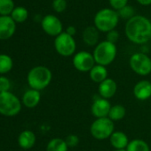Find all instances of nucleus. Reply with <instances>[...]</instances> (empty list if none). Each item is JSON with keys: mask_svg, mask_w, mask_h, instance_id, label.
Wrapping results in <instances>:
<instances>
[{"mask_svg": "<svg viewBox=\"0 0 151 151\" xmlns=\"http://www.w3.org/2000/svg\"><path fill=\"white\" fill-rule=\"evenodd\" d=\"M12 19L17 23H23L28 19V11L24 6H15L12 14L10 15Z\"/></svg>", "mask_w": 151, "mask_h": 151, "instance_id": "nucleus-20", "label": "nucleus"}, {"mask_svg": "<svg viewBox=\"0 0 151 151\" xmlns=\"http://www.w3.org/2000/svg\"><path fill=\"white\" fill-rule=\"evenodd\" d=\"M117 90V84L111 78H107L105 81L101 82L98 87V93L100 96L108 100L112 98L116 95Z\"/></svg>", "mask_w": 151, "mask_h": 151, "instance_id": "nucleus-14", "label": "nucleus"}, {"mask_svg": "<svg viewBox=\"0 0 151 151\" xmlns=\"http://www.w3.org/2000/svg\"><path fill=\"white\" fill-rule=\"evenodd\" d=\"M54 49L56 52L62 57H70L75 55L77 49V42L74 36L62 32L54 39Z\"/></svg>", "mask_w": 151, "mask_h": 151, "instance_id": "nucleus-7", "label": "nucleus"}, {"mask_svg": "<svg viewBox=\"0 0 151 151\" xmlns=\"http://www.w3.org/2000/svg\"><path fill=\"white\" fill-rule=\"evenodd\" d=\"M16 31V22L11 16L0 15V40L11 38Z\"/></svg>", "mask_w": 151, "mask_h": 151, "instance_id": "nucleus-12", "label": "nucleus"}, {"mask_svg": "<svg viewBox=\"0 0 151 151\" xmlns=\"http://www.w3.org/2000/svg\"><path fill=\"white\" fill-rule=\"evenodd\" d=\"M15 8L13 0H0V15L10 16Z\"/></svg>", "mask_w": 151, "mask_h": 151, "instance_id": "nucleus-25", "label": "nucleus"}, {"mask_svg": "<svg viewBox=\"0 0 151 151\" xmlns=\"http://www.w3.org/2000/svg\"><path fill=\"white\" fill-rule=\"evenodd\" d=\"M127 151H150V145L143 140L134 139L130 141L126 147Z\"/></svg>", "mask_w": 151, "mask_h": 151, "instance_id": "nucleus-23", "label": "nucleus"}, {"mask_svg": "<svg viewBox=\"0 0 151 151\" xmlns=\"http://www.w3.org/2000/svg\"><path fill=\"white\" fill-rule=\"evenodd\" d=\"M114 151H127L126 149H121V150H115Z\"/></svg>", "mask_w": 151, "mask_h": 151, "instance_id": "nucleus-34", "label": "nucleus"}, {"mask_svg": "<svg viewBox=\"0 0 151 151\" xmlns=\"http://www.w3.org/2000/svg\"><path fill=\"white\" fill-rule=\"evenodd\" d=\"M117 12H118L120 18H123L127 20L130 19L131 18H133V16H135V11H134L133 7L129 4H127L126 6H125L124 8L119 10Z\"/></svg>", "mask_w": 151, "mask_h": 151, "instance_id": "nucleus-26", "label": "nucleus"}, {"mask_svg": "<svg viewBox=\"0 0 151 151\" xmlns=\"http://www.w3.org/2000/svg\"><path fill=\"white\" fill-rule=\"evenodd\" d=\"M117 49L115 43L107 40L99 42L93 50V58L97 65L108 66L116 59Z\"/></svg>", "mask_w": 151, "mask_h": 151, "instance_id": "nucleus-4", "label": "nucleus"}, {"mask_svg": "<svg viewBox=\"0 0 151 151\" xmlns=\"http://www.w3.org/2000/svg\"><path fill=\"white\" fill-rule=\"evenodd\" d=\"M36 141V134L30 130L22 131L18 137V144L23 150H30L31 148H33Z\"/></svg>", "mask_w": 151, "mask_h": 151, "instance_id": "nucleus-18", "label": "nucleus"}, {"mask_svg": "<svg viewBox=\"0 0 151 151\" xmlns=\"http://www.w3.org/2000/svg\"><path fill=\"white\" fill-rule=\"evenodd\" d=\"M65 142L69 148H75L79 143V137L77 134H69L66 137Z\"/></svg>", "mask_w": 151, "mask_h": 151, "instance_id": "nucleus-29", "label": "nucleus"}, {"mask_svg": "<svg viewBox=\"0 0 151 151\" xmlns=\"http://www.w3.org/2000/svg\"><path fill=\"white\" fill-rule=\"evenodd\" d=\"M134 97L139 101H146L151 97V82L147 80L138 81L133 90Z\"/></svg>", "mask_w": 151, "mask_h": 151, "instance_id": "nucleus-13", "label": "nucleus"}, {"mask_svg": "<svg viewBox=\"0 0 151 151\" xmlns=\"http://www.w3.org/2000/svg\"><path fill=\"white\" fill-rule=\"evenodd\" d=\"M40 100H41L40 91L30 88L23 94L21 103L25 107L28 109H32L38 105V104L40 103Z\"/></svg>", "mask_w": 151, "mask_h": 151, "instance_id": "nucleus-15", "label": "nucleus"}, {"mask_svg": "<svg viewBox=\"0 0 151 151\" xmlns=\"http://www.w3.org/2000/svg\"><path fill=\"white\" fill-rule=\"evenodd\" d=\"M111 104L108 99L99 97L93 101L91 106V112L95 119L107 118L109 117V111L111 109Z\"/></svg>", "mask_w": 151, "mask_h": 151, "instance_id": "nucleus-11", "label": "nucleus"}, {"mask_svg": "<svg viewBox=\"0 0 151 151\" xmlns=\"http://www.w3.org/2000/svg\"><path fill=\"white\" fill-rule=\"evenodd\" d=\"M52 6L54 12L58 13H61L67 8V1L66 0H53L52 3Z\"/></svg>", "mask_w": 151, "mask_h": 151, "instance_id": "nucleus-27", "label": "nucleus"}, {"mask_svg": "<svg viewBox=\"0 0 151 151\" xmlns=\"http://www.w3.org/2000/svg\"><path fill=\"white\" fill-rule=\"evenodd\" d=\"M125 34L135 44H145L151 40V21L145 16L135 15L125 23Z\"/></svg>", "mask_w": 151, "mask_h": 151, "instance_id": "nucleus-1", "label": "nucleus"}, {"mask_svg": "<svg viewBox=\"0 0 151 151\" xmlns=\"http://www.w3.org/2000/svg\"><path fill=\"white\" fill-rule=\"evenodd\" d=\"M11 81L5 76H0V93L10 91Z\"/></svg>", "mask_w": 151, "mask_h": 151, "instance_id": "nucleus-30", "label": "nucleus"}, {"mask_svg": "<svg viewBox=\"0 0 151 151\" xmlns=\"http://www.w3.org/2000/svg\"><path fill=\"white\" fill-rule=\"evenodd\" d=\"M69 149L65 140L61 138L52 139L46 146V151H68Z\"/></svg>", "mask_w": 151, "mask_h": 151, "instance_id": "nucleus-22", "label": "nucleus"}, {"mask_svg": "<svg viewBox=\"0 0 151 151\" xmlns=\"http://www.w3.org/2000/svg\"><path fill=\"white\" fill-rule=\"evenodd\" d=\"M109 3L112 9L118 12L128 4V0H109Z\"/></svg>", "mask_w": 151, "mask_h": 151, "instance_id": "nucleus-28", "label": "nucleus"}, {"mask_svg": "<svg viewBox=\"0 0 151 151\" xmlns=\"http://www.w3.org/2000/svg\"><path fill=\"white\" fill-rule=\"evenodd\" d=\"M22 103L12 92L0 93V114L5 117H14L20 112Z\"/></svg>", "mask_w": 151, "mask_h": 151, "instance_id": "nucleus-6", "label": "nucleus"}, {"mask_svg": "<svg viewBox=\"0 0 151 151\" xmlns=\"http://www.w3.org/2000/svg\"><path fill=\"white\" fill-rule=\"evenodd\" d=\"M53 79L51 70L44 65H37L29 70L27 75V81L30 88L41 91L47 88Z\"/></svg>", "mask_w": 151, "mask_h": 151, "instance_id": "nucleus-3", "label": "nucleus"}, {"mask_svg": "<svg viewBox=\"0 0 151 151\" xmlns=\"http://www.w3.org/2000/svg\"><path fill=\"white\" fill-rule=\"evenodd\" d=\"M109 142L115 150L126 149L130 141L126 134L121 131H115L109 137Z\"/></svg>", "mask_w": 151, "mask_h": 151, "instance_id": "nucleus-16", "label": "nucleus"}, {"mask_svg": "<svg viewBox=\"0 0 151 151\" xmlns=\"http://www.w3.org/2000/svg\"><path fill=\"white\" fill-rule=\"evenodd\" d=\"M99 32L100 31L94 26H89L85 27L82 35L84 42L90 47L96 46L99 43L100 39Z\"/></svg>", "mask_w": 151, "mask_h": 151, "instance_id": "nucleus-17", "label": "nucleus"}, {"mask_svg": "<svg viewBox=\"0 0 151 151\" xmlns=\"http://www.w3.org/2000/svg\"><path fill=\"white\" fill-rule=\"evenodd\" d=\"M118 12L112 8H103L98 11L94 16L93 23L94 27L103 33H108L113 29H116L119 22Z\"/></svg>", "mask_w": 151, "mask_h": 151, "instance_id": "nucleus-2", "label": "nucleus"}, {"mask_svg": "<svg viewBox=\"0 0 151 151\" xmlns=\"http://www.w3.org/2000/svg\"><path fill=\"white\" fill-rule=\"evenodd\" d=\"M65 32H66L68 35H71V36H74V35L77 34V28H76L74 26H69V27H67Z\"/></svg>", "mask_w": 151, "mask_h": 151, "instance_id": "nucleus-32", "label": "nucleus"}, {"mask_svg": "<svg viewBox=\"0 0 151 151\" xmlns=\"http://www.w3.org/2000/svg\"><path fill=\"white\" fill-rule=\"evenodd\" d=\"M131 69L140 76H147L151 73V58L143 52L134 53L129 59Z\"/></svg>", "mask_w": 151, "mask_h": 151, "instance_id": "nucleus-8", "label": "nucleus"}, {"mask_svg": "<svg viewBox=\"0 0 151 151\" xmlns=\"http://www.w3.org/2000/svg\"><path fill=\"white\" fill-rule=\"evenodd\" d=\"M13 66L12 58L7 54H0V74L9 73Z\"/></svg>", "mask_w": 151, "mask_h": 151, "instance_id": "nucleus-24", "label": "nucleus"}, {"mask_svg": "<svg viewBox=\"0 0 151 151\" xmlns=\"http://www.w3.org/2000/svg\"><path fill=\"white\" fill-rule=\"evenodd\" d=\"M108 75H109V72H108L107 67L104 65H97V64L89 72L90 79L93 82L98 83V84H100L101 82L105 81L107 78H109Z\"/></svg>", "mask_w": 151, "mask_h": 151, "instance_id": "nucleus-19", "label": "nucleus"}, {"mask_svg": "<svg viewBox=\"0 0 151 151\" xmlns=\"http://www.w3.org/2000/svg\"><path fill=\"white\" fill-rule=\"evenodd\" d=\"M125 115H126V110L125 106L121 104H116L111 106V109L109 113V118L112 121L116 122V121L122 120L125 117Z\"/></svg>", "mask_w": 151, "mask_h": 151, "instance_id": "nucleus-21", "label": "nucleus"}, {"mask_svg": "<svg viewBox=\"0 0 151 151\" xmlns=\"http://www.w3.org/2000/svg\"><path fill=\"white\" fill-rule=\"evenodd\" d=\"M72 63L74 67L81 73L90 72L91 69L96 65L93 55L85 50H81L76 53L73 56Z\"/></svg>", "mask_w": 151, "mask_h": 151, "instance_id": "nucleus-9", "label": "nucleus"}, {"mask_svg": "<svg viewBox=\"0 0 151 151\" xmlns=\"http://www.w3.org/2000/svg\"><path fill=\"white\" fill-rule=\"evenodd\" d=\"M114 132L115 123L109 117L96 119L90 127L91 135L98 141L109 139Z\"/></svg>", "mask_w": 151, "mask_h": 151, "instance_id": "nucleus-5", "label": "nucleus"}, {"mask_svg": "<svg viewBox=\"0 0 151 151\" xmlns=\"http://www.w3.org/2000/svg\"><path fill=\"white\" fill-rule=\"evenodd\" d=\"M41 27L44 32L50 35L56 37L63 31V25L61 19L53 15V14H47L41 19Z\"/></svg>", "mask_w": 151, "mask_h": 151, "instance_id": "nucleus-10", "label": "nucleus"}, {"mask_svg": "<svg viewBox=\"0 0 151 151\" xmlns=\"http://www.w3.org/2000/svg\"><path fill=\"white\" fill-rule=\"evenodd\" d=\"M140 4L147 6V5H150L151 4V0H136Z\"/></svg>", "mask_w": 151, "mask_h": 151, "instance_id": "nucleus-33", "label": "nucleus"}, {"mask_svg": "<svg viewBox=\"0 0 151 151\" xmlns=\"http://www.w3.org/2000/svg\"><path fill=\"white\" fill-rule=\"evenodd\" d=\"M106 40L116 44V42L119 40V32L117 31L116 29H113V30L108 32L107 35H106Z\"/></svg>", "mask_w": 151, "mask_h": 151, "instance_id": "nucleus-31", "label": "nucleus"}]
</instances>
